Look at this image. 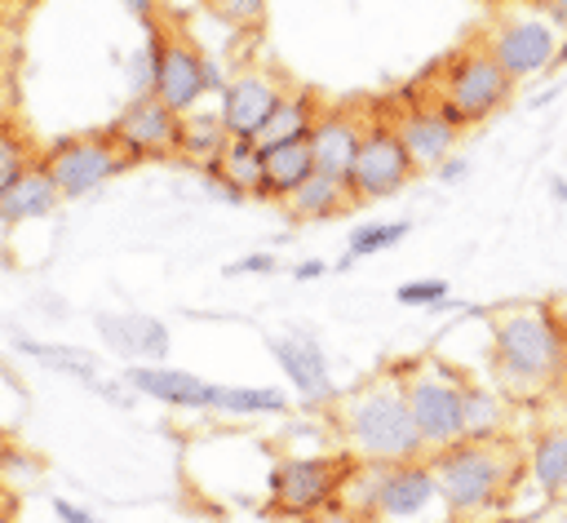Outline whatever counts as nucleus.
Segmentation results:
<instances>
[{"label": "nucleus", "mask_w": 567, "mask_h": 523, "mask_svg": "<svg viewBox=\"0 0 567 523\" xmlns=\"http://www.w3.org/2000/svg\"><path fill=\"white\" fill-rule=\"evenodd\" d=\"M111 137L124 146V155L133 164L177 155V111H168L155 93L151 98H128L124 111L111 120Z\"/></svg>", "instance_id": "f8f14e48"}, {"label": "nucleus", "mask_w": 567, "mask_h": 523, "mask_svg": "<svg viewBox=\"0 0 567 523\" xmlns=\"http://www.w3.org/2000/svg\"><path fill=\"white\" fill-rule=\"evenodd\" d=\"M270 355H275L279 372L292 381V390L306 403H332L337 399V386H332V372H328V355L310 332H301V328L270 332Z\"/></svg>", "instance_id": "2eb2a0df"}, {"label": "nucleus", "mask_w": 567, "mask_h": 523, "mask_svg": "<svg viewBox=\"0 0 567 523\" xmlns=\"http://www.w3.org/2000/svg\"><path fill=\"white\" fill-rule=\"evenodd\" d=\"M18 350L31 355V359H40V363H49V368L62 372V377L84 381V386H97V381H102V377H97V359H93L89 350H75V346H49V341H31V337H18Z\"/></svg>", "instance_id": "cd10ccee"}, {"label": "nucleus", "mask_w": 567, "mask_h": 523, "mask_svg": "<svg viewBox=\"0 0 567 523\" xmlns=\"http://www.w3.org/2000/svg\"><path fill=\"white\" fill-rule=\"evenodd\" d=\"M261 168H266V191L261 199H288L310 173H315V155L306 142H284V146H266L261 151Z\"/></svg>", "instance_id": "b1692460"}, {"label": "nucleus", "mask_w": 567, "mask_h": 523, "mask_svg": "<svg viewBox=\"0 0 567 523\" xmlns=\"http://www.w3.org/2000/svg\"><path fill=\"white\" fill-rule=\"evenodd\" d=\"M394 301L408 310H443L447 301V279H408L394 288Z\"/></svg>", "instance_id": "2f4dec72"}, {"label": "nucleus", "mask_w": 567, "mask_h": 523, "mask_svg": "<svg viewBox=\"0 0 567 523\" xmlns=\"http://www.w3.org/2000/svg\"><path fill=\"white\" fill-rule=\"evenodd\" d=\"M337 425H341V439H346L350 457H359V461L399 465V461H421L425 457V443L412 425L399 372H381V377L354 386L346 394V403L337 408Z\"/></svg>", "instance_id": "7ed1b4c3"}, {"label": "nucleus", "mask_w": 567, "mask_h": 523, "mask_svg": "<svg viewBox=\"0 0 567 523\" xmlns=\"http://www.w3.org/2000/svg\"><path fill=\"white\" fill-rule=\"evenodd\" d=\"M40 164L49 168L53 186L62 199H84L89 191L106 186L111 177H120L133 160L124 155V146L111 137V129H97V133H75V137H58Z\"/></svg>", "instance_id": "423d86ee"}, {"label": "nucleus", "mask_w": 567, "mask_h": 523, "mask_svg": "<svg viewBox=\"0 0 567 523\" xmlns=\"http://www.w3.org/2000/svg\"><path fill=\"white\" fill-rule=\"evenodd\" d=\"M412 230V222H368V226H354L350 230V244H346V257L337 262V270L354 266V257H377V253H390L394 244H403Z\"/></svg>", "instance_id": "c756f323"}, {"label": "nucleus", "mask_w": 567, "mask_h": 523, "mask_svg": "<svg viewBox=\"0 0 567 523\" xmlns=\"http://www.w3.org/2000/svg\"><path fill=\"white\" fill-rule=\"evenodd\" d=\"M461 421H465V439L470 443H492L505 439V421H509V399L487 386V381H470L461 390Z\"/></svg>", "instance_id": "412c9836"}, {"label": "nucleus", "mask_w": 567, "mask_h": 523, "mask_svg": "<svg viewBox=\"0 0 567 523\" xmlns=\"http://www.w3.org/2000/svg\"><path fill=\"white\" fill-rule=\"evenodd\" d=\"M523 448L514 439H492V443H452L439 452H425V465L434 474L439 501L452 523H474L478 514H496L509 492L523 479Z\"/></svg>", "instance_id": "f03ea898"}, {"label": "nucleus", "mask_w": 567, "mask_h": 523, "mask_svg": "<svg viewBox=\"0 0 567 523\" xmlns=\"http://www.w3.org/2000/svg\"><path fill=\"white\" fill-rule=\"evenodd\" d=\"M159 44H164V27H159V22H146V40H142V44L128 53V62H124V84H128V98H151V93H155Z\"/></svg>", "instance_id": "c85d7f7f"}, {"label": "nucleus", "mask_w": 567, "mask_h": 523, "mask_svg": "<svg viewBox=\"0 0 567 523\" xmlns=\"http://www.w3.org/2000/svg\"><path fill=\"white\" fill-rule=\"evenodd\" d=\"M465 173H470V160H465V155H456V151L434 168V177H439V182H461Z\"/></svg>", "instance_id": "f704fd0d"}, {"label": "nucleus", "mask_w": 567, "mask_h": 523, "mask_svg": "<svg viewBox=\"0 0 567 523\" xmlns=\"http://www.w3.org/2000/svg\"><path fill=\"white\" fill-rule=\"evenodd\" d=\"M319 102H315V93H306V89H284V98H279V106L270 111V120L261 124V133L252 137L261 151L266 146H284V142H306L310 137V124L319 120Z\"/></svg>", "instance_id": "4be33fe9"}, {"label": "nucleus", "mask_w": 567, "mask_h": 523, "mask_svg": "<svg viewBox=\"0 0 567 523\" xmlns=\"http://www.w3.org/2000/svg\"><path fill=\"white\" fill-rule=\"evenodd\" d=\"M487 377L505 399H540L567 381V328L549 301L487 315Z\"/></svg>", "instance_id": "f257e3e1"}, {"label": "nucleus", "mask_w": 567, "mask_h": 523, "mask_svg": "<svg viewBox=\"0 0 567 523\" xmlns=\"http://www.w3.org/2000/svg\"><path fill=\"white\" fill-rule=\"evenodd\" d=\"M4 120H13V84L9 80H0V124Z\"/></svg>", "instance_id": "a19ab883"}, {"label": "nucleus", "mask_w": 567, "mask_h": 523, "mask_svg": "<svg viewBox=\"0 0 567 523\" xmlns=\"http://www.w3.org/2000/svg\"><path fill=\"white\" fill-rule=\"evenodd\" d=\"M270 270H275V257L270 253H248V257H239V262L226 266V275H270Z\"/></svg>", "instance_id": "72a5a7b5"}, {"label": "nucleus", "mask_w": 567, "mask_h": 523, "mask_svg": "<svg viewBox=\"0 0 567 523\" xmlns=\"http://www.w3.org/2000/svg\"><path fill=\"white\" fill-rule=\"evenodd\" d=\"M350 204H354V199H350V186H346L341 177H328V173H310V177L284 199L288 217H297V222H328V217H341Z\"/></svg>", "instance_id": "5701e85b"}, {"label": "nucleus", "mask_w": 567, "mask_h": 523, "mask_svg": "<svg viewBox=\"0 0 567 523\" xmlns=\"http://www.w3.org/2000/svg\"><path fill=\"white\" fill-rule=\"evenodd\" d=\"M58 204H62V195H58L49 168L35 160L27 173H18L0 191V226H22V222H35V217H49Z\"/></svg>", "instance_id": "6ab92c4d"}, {"label": "nucleus", "mask_w": 567, "mask_h": 523, "mask_svg": "<svg viewBox=\"0 0 567 523\" xmlns=\"http://www.w3.org/2000/svg\"><path fill=\"white\" fill-rule=\"evenodd\" d=\"M363 129H368L363 111H354V106H323L319 120L310 124V137H306V146L315 155V173H328V177L346 182Z\"/></svg>", "instance_id": "dca6fc26"}, {"label": "nucleus", "mask_w": 567, "mask_h": 523, "mask_svg": "<svg viewBox=\"0 0 567 523\" xmlns=\"http://www.w3.org/2000/svg\"><path fill=\"white\" fill-rule=\"evenodd\" d=\"M13 4H18V0H0V13H9V9H13Z\"/></svg>", "instance_id": "a18cd8bd"}, {"label": "nucleus", "mask_w": 567, "mask_h": 523, "mask_svg": "<svg viewBox=\"0 0 567 523\" xmlns=\"http://www.w3.org/2000/svg\"><path fill=\"white\" fill-rule=\"evenodd\" d=\"M284 80L275 71H261V66H244L235 75H226V89L217 93V115L226 120L230 137H257L261 124L270 120V111L279 106L284 98Z\"/></svg>", "instance_id": "9b49d317"}, {"label": "nucleus", "mask_w": 567, "mask_h": 523, "mask_svg": "<svg viewBox=\"0 0 567 523\" xmlns=\"http://www.w3.org/2000/svg\"><path fill=\"white\" fill-rule=\"evenodd\" d=\"M536 4H540V13H545V18L567 35V0H536Z\"/></svg>", "instance_id": "e433bc0d"}, {"label": "nucleus", "mask_w": 567, "mask_h": 523, "mask_svg": "<svg viewBox=\"0 0 567 523\" xmlns=\"http://www.w3.org/2000/svg\"><path fill=\"white\" fill-rule=\"evenodd\" d=\"M124 386L133 394H146L155 403H168V408H204V394H208V381L186 372V368H164V363H133L124 368Z\"/></svg>", "instance_id": "a211bd4d"}, {"label": "nucleus", "mask_w": 567, "mask_h": 523, "mask_svg": "<svg viewBox=\"0 0 567 523\" xmlns=\"http://www.w3.org/2000/svg\"><path fill=\"white\" fill-rule=\"evenodd\" d=\"M549 191H554V199H558V204L567 199V182H563V177H554V182H549Z\"/></svg>", "instance_id": "79ce46f5"}, {"label": "nucleus", "mask_w": 567, "mask_h": 523, "mask_svg": "<svg viewBox=\"0 0 567 523\" xmlns=\"http://www.w3.org/2000/svg\"><path fill=\"white\" fill-rule=\"evenodd\" d=\"M208 412H226V417H284L288 412V394L275 386H213L204 394Z\"/></svg>", "instance_id": "393cba45"}, {"label": "nucleus", "mask_w": 567, "mask_h": 523, "mask_svg": "<svg viewBox=\"0 0 567 523\" xmlns=\"http://www.w3.org/2000/svg\"><path fill=\"white\" fill-rule=\"evenodd\" d=\"M434 514L447 519L425 457L421 461H399V465H377L368 523H434Z\"/></svg>", "instance_id": "9d476101"}, {"label": "nucleus", "mask_w": 567, "mask_h": 523, "mask_svg": "<svg viewBox=\"0 0 567 523\" xmlns=\"http://www.w3.org/2000/svg\"><path fill=\"white\" fill-rule=\"evenodd\" d=\"M323 275H328V262H315V257L292 270V279H301V284H306V279H323Z\"/></svg>", "instance_id": "58836bf2"}, {"label": "nucleus", "mask_w": 567, "mask_h": 523, "mask_svg": "<svg viewBox=\"0 0 567 523\" xmlns=\"http://www.w3.org/2000/svg\"><path fill=\"white\" fill-rule=\"evenodd\" d=\"M9 66H13V40H9V31L0 27V80H9Z\"/></svg>", "instance_id": "ea45409f"}, {"label": "nucleus", "mask_w": 567, "mask_h": 523, "mask_svg": "<svg viewBox=\"0 0 567 523\" xmlns=\"http://www.w3.org/2000/svg\"><path fill=\"white\" fill-rule=\"evenodd\" d=\"M106 350H115L120 359L128 363H159L168 355V328L155 319V315H142V310H111V315H97L93 319Z\"/></svg>", "instance_id": "f3484780"}, {"label": "nucleus", "mask_w": 567, "mask_h": 523, "mask_svg": "<svg viewBox=\"0 0 567 523\" xmlns=\"http://www.w3.org/2000/svg\"><path fill=\"white\" fill-rule=\"evenodd\" d=\"M204 9L221 27H235V31H252L266 18V0H204Z\"/></svg>", "instance_id": "473e14b6"}, {"label": "nucleus", "mask_w": 567, "mask_h": 523, "mask_svg": "<svg viewBox=\"0 0 567 523\" xmlns=\"http://www.w3.org/2000/svg\"><path fill=\"white\" fill-rule=\"evenodd\" d=\"M226 146H230V129H226V120L217 111L195 106V111L177 115V155L186 164H195V168L208 173V168H217V160L226 155Z\"/></svg>", "instance_id": "aec40b11"}, {"label": "nucleus", "mask_w": 567, "mask_h": 523, "mask_svg": "<svg viewBox=\"0 0 567 523\" xmlns=\"http://www.w3.org/2000/svg\"><path fill=\"white\" fill-rule=\"evenodd\" d=\"M527 479L545 501H567V430H549L527 452Z\"/></svg>", "instance_id": "a878e982"}, {"label": "nucleus", "mask_w": 567, "mask_h": 523, "mask_svg": "<svg viewBox=\"0 0 567 523\" xmlns=\"http://www.w3.org/2000/svg\"><path fill=\"white\" fill-rule=\"evenodd\" d=\"M558 27L549 18H532V13H505L496 18L487 31H483V53L518 84V80H532L540 71L554 66L558 58Z\"/></svg>", "instance_id": "0eeeda50"}, {"label": "nucleus", "mask_w": 567, "mask_h": 523, "mask_svg": "<svg viewBox=\"0 0 567 523\" xmlns=\"http://www.w3.org/2000/svg\"><path fill=\"white\" fill-rule=\"evenodd\" d=\"M350 474V457H284L270 470V505L279 514H319L337 505V492Z\"/></svg>", "instance_id": "6e6552de"}, {"label": "nucleus", "mask_w": 567, "mask_h": 523, "mask_svg": "<svg viewBox=\"0 0 567 523\" xmlns=\"http://www.w3.org/2000/svg\"><path fill=\"white\" fill-rule=\"evenodd\" d=\"M0 523H9V505H4V496H0Z\"/></svg>", "instance_id": "c03bdc74"}, {"label": "nucleus", "mask_w": 567, "mask_h": 523, "mask_svg": "<svg viewBox=\"0 0 567 523\" xmlns=\"http://www.w3.org/2000/svg\"><path fill=\"white\" fill-rule=\"evenodd\" d=\"M399 381H403V399H408V412H412V425L425 452H439L465 439V421H461L465 377L452 363L421 359L412 368H399Z\"/></svg>", "instance_id": "20e7f679"}, {"label": "nucleus", "mask_w": 567, "mask_h": 523, "mask_svg": "<svg viewBox=\"0 0 567 523\" xmlns=\"http://www.w3.org/2000/svg\"><path fill=\"white\" fill-rule=\"evenodd\" d=\"M53 514H58L62 523H97V519H93V514H89L84 505H75V501H66V496H58V501H53Z\"/></svg>", "instance_id": "c9c22d12"}, {"label": "nucleus", "mask_w": 567, "mask_h": 523, "mask_svg": "<svg viewBox=\"0 0 567 523\" xmlns=\"http://www.w3.org/2000/svg\"><path fill=\"white\" fill-rule=\"evenodd\" d=\"M549 306H554V315H558V324L567 328V297H558V301H549Z\"/></svg>", "instance_id": "37998d69"}, {"label": "nucleus", "mask_w": 567, "mask_h": 523, "mask_svg": "<svg viewBox=\"0 0 567 523\" xmlns=\"http://www.w3.org/2000/svg\"><path fill=\"white\" fill-rule=\"evenodd\" d=\"M35 160H40V155H35V142L22 133V124H18V120H4V124H0V191H4L18 173H27Z\"/></svg>", "instance_id": "7c9ffc66"}, {"label": "nucleus", "mask_w": 567, "mask_h": 523, "mask_svg": "<svg viewBox=\"0 0 567 523\" xmlns=\"http://www.w3.org/2000/svg\"><path fill=\"white\" fill-rule=\"evenodd\" d=\"M514 93V80L483 53V44H470L465 53L447 58L439 80H434V102L461 124H483L487 115H496Z\"/></svg>", "instance_id": "39448f33"}, {"label": "nucleus", "mask_w": 567, "mask_h": 523, "mask_svg": "<svg viewBox=\"0 0 567 523\" xmlns=\"http://www.w3.org/2000/svg\"><path fill=\"white\" fill-rule=\"evenodd\" d=\"M204 53L182 35V31H168L164 27V44H159V71H155V98L186 115L195 111L204 98H208V75H204Z\"/></svg>", "instance_id": "ddd939ff"}, {"label": "nucleus", "mask_w": 567, "mask_h": 523, "mask_svg": "<svg viewBox=\"0 0 567 523\" xmlns=\"http://www.w3.org/2000/svg\"><path fill=\"white\" fill-rule=\"evenodd\" d=\"M120 4H124L142 27H146V22H155V13H159V0H120Z\"/></svg>", "instance_id": "4c0bfd02"}, {"label": "nucleus", "mask_w": 567, "mask_h": 523, "mask_svg": "<svg viewBox=\"0 0 567 523\" xmlns=\"http://www.w3.org/2000/svg\"><path fill=\"white\" fill-rule=\"evenodd\" d=\"M408 160L416 173H434L461 142V124L439 106V102H425V106H408L399 115H390Z\"/></svg>", "instance_id": "4468645a"}, {"label": "nucleus", "mask_w": 567, "mask_h": 523, "mask_svg": "<svg viewBox=\"0 0 567 523\" xmlns=\"http://www.w3.org/2000/svg\"><path fill=\"white\" fill-rule=\"evenodd\" d=\"M412 177H416V168H412V160H408V151H403L394 124L381 120V115L368 120V129H363V137H359V151H354V164H350V173H346L350 199H354V204H359V199H390V195H399Z\"/></svg>", "instance_id": "1a4fd4ad"}, {"label": "nucleus", "mask_w": 567, "mask_h": 523, "mask_svg": "<svg viewBox=\"0 0 567 523\" xmlns=\"http://www.w3.org/2000/svg\"><path fill=\"white\" fill-rule=\"evenodd\" d=\"M213 177H221L230 191H239L244 199L248 195H261L266 191V168H261V146L248 142V137H230L226 155L217 160V168H208Z\"/></svg>", "instance_id": "bb28decb"}]
</instances>
